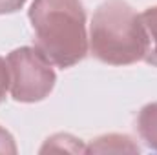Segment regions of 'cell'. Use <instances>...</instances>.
I'll return each instance as SVG.
<instances>
[{
    "mask_svg": "<svg viewBox=\"0 0 157 155\" xmlns=\"http://www.w3.org/2000/svg\"><path fill=\"white\" fill-rule=\"evenodd\" d=\"M29 20L40 51L66 70L88 55L86 11L80 0H33Z\"/></svg>",
    "mask_w": 157,
    "mask_h": 155,
    "instance_id": "obj_1",
    "label": "cell"
},
{
    "mask_svg": "<svg viewBox=\"0 0 157 155\" xmlns=\"http://www.w3.org/2000/svg\"><path fill=\"white\" fill-rule=\"evenodd\" d=\"M146 31L141 15L124 0L102 2L91 18L90 49L95 59L112 66H128L144 59Z\"/></svg>",
    "mask_w": 157,
    "mask_h": 155,
    "instance_id": "obj_2",
    "label": "cell"
},
{
    "mask_svg": "<svg viewBox=\"0 0 157 155\" xmlns=\"http://www.w3.org/2000/svg\"><path fill=\"white\" fill-rule=\"evenodd\" d=\"M7 68L11 77V97L18 102L44 100L55 88L57 75L51 60L37 46L13 49L7 55Z\"/></svg>",
    "mask_w": 157,
    "mask_h": 155,
    "instance_id": "obj_3",
    "label": "cell"
},
{
    "mask_svg": "<svg viewBox=\"0 0 157 155\" xmlns=\"http://www.w3.org/2000/svg\"><path fill=\"white\" fill-rule=\"evenodd\" d=\"M139 144L122 133H108L93 139L86 146V153H139Z\"/></svg>",
    "mask_w": 157,
    "mask_h": 155,
    "instance_id": "obj_4",
    "label": "cell"
},
{
    "mask_svg": "<svg viewBox=\"0 0 157 155\" xmlns=\"http://www.w3.org/2000/svg\"><path fill=\"white\" fill-rule=\"evenodd\" d=\"M137 131L148 148L157 150V102L141 108L137 117Z\"/></svg>",
    "mask_w": 157,
    "mask_h": 155,
    "instance_id": "obj_5",
    "label": "cell"
},
{
    "mask_svg": "<svg viewBox=\"0 0 157 155\" xmlns=\"http://www.w3.org/2000/svg\"><path fill=\"white\" fill-rule=\"evenodd\" d=\"M141 20H143L144 31H146V40H148L146 53H144L143 60H146L152 66H157V6L144 9L141 13Z\"/></svg>",
    "mask_w": 157,
    "mask_h": 155,
    "instance_id": "obj_6",
    "label": "cell"
},
{
    "mask_svg": "<svg viewBox=\"0 0 157 155\" xmlns=\"http://www.w3.org/2000/svg\"><path fill=\"white\" fill-rule=\"evenodd\" d=\"M46 152H70V153H86V146L84 142L70 135V133H57L51 135L49 139H46L44 146L40 148V153Z\"/></svg>",
    "mask_w": 157,
    "mask_h": 155,
    "instance_id": "obj_7",
    "label": "cell"
},
{
    "mask_svg": "<svg viewBox=\"0 0 157 155\" xmlns=\"http://www.w3.org/2000/svg\"><path fill=\"white\" fill-rule=\"evenodd\" d=\"M0 153H17V144H15L13 135L2 126H0Z\"/></svg>",
    "mask_w": 157,
    "mask_h": 155,
    "instance_id": "obj_8",
    "label": "cell"
},
{
    "mask_svg": "<svg viewBox=\"0 0 157 155\" xmlns=\"http://www.w3.org/2000/svg\"><path fill=\"white\" fill-rule=\"evenodd\" d=\"M11 77H9V68H7V60H4L0 57V102H4L6 93L9 89Z\"/></svg>",
    "mask_w": 157,
    "mask_h": 155,
    "instance_id": "obj_9",
    "label": "cell"
},
{
    "mask_svg": "<svg viewBox=\"0 0 157 155\" xmlns=\"http://www.w3.org/2000/svg\"><path fill=\"white\" fill-rule=\"evenodd\" d=\"M26 2H28V0H0V15L15 13V11L22 9Z\"/></svg>",
    "mask_w": 157,
    "mask_h": 155,
    "instance_id": "obj_10",
    "label": "cell"
}]
</instances>
